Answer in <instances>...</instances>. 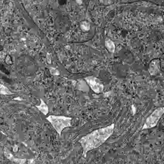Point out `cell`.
I'll return each mask as SVG.
<instances>
[{
    "mask_svg": "<svg viewBox=\"0 0 164 164\" xmlns=\"http://www.w3.org/2000/svg\"><path fill=\"white\" fill-rule=\"evenodd\" d=\"M47 119L50 122L51 125L60 136L64 128L71 126L72 118L70 117H66L65 116L50 115L47 118Z\"/></svg>",
    "mask_w": 164,
    "mask_h": 164,
    "instance_id": "7a4b0ae2",
    "label": "cell"
},
{
    "mask_svg": "<svg viewBox=\"0 0 164 164\" xmlns=\"http://www.w3.org/2000/svg\"><path fill=\"white\" fill-rule=\"evenodd\" d=\"M76 86H77L78 89L82 91H88V85L86 81H80L78 82H77Z\"/></svg>",
    "mask_w": 164,
    "mask_h": 164,
    "instance_id": "ba28073f",
    "label": "cell"
},
{
    "mask_svg": "<svg viewBox=\"0 0 164 164\" xmlns=\"http://www.w3.org/2000/svg\"><path fill=\"white\" fill-rule=\"evenodd\" d=\"M1 94H3V95H8V94H13V93H11L6 87L1 84Z\"/></svg>",
    "mask_w": 164,
    "mask_h": 164,
    "instance_id": "30bf717a",
    "label": "cell"
},
{
    "mask_svg": "<svg viewBox=\"0 0 164 164\" xmlns=\"http://www.w3.org/2000/svg\"><path fill=\"white\" fill-rule=\"evenodd\" d=\"M81 27L82 30H88L89 29V25L87 22H85L82 23V24L81 25Z\"/></svg>",
    "mask_w": 164,
    "mask_h": 164,
    "instance_id": "8fae6325",
    "label": "cell"
},
{
    "mask_svg": "<svg viewBox=\"0 0 164 164\" xmlns=\"http://www.w3.org/2000/svg\"><path fill=\"white\" fill-rule=\"evenodd\" d=\"M40 101H41V103H40V105H37V106H36V107L38 108L39 111L43 113L44 115H46L48 114V111H49L48 106L47 105V104L45 103L43 99H41Z\"/></svg>",
    "mask_w": 164,
    "mask_h": 164,
    "instance_id": "8992f818",
    "label": "cell"
},
{
    "mask_svg": "<svg viewBox=\"0 0 164 164\" xmlns=\"http://www.w3.org/2000/svg\"><path fill=\"white\" fill-rule=\"evenodd\" d=\"M50 73L53 75H59V74H60L59 70H57L56 69L54 68L53 67H50Z\"/></svg>",
    "mask_w": 164,
    "mask_h": 164,
    "instance_id": "7c38bea8",
    "label": "cell"
},
{
    "mask_svg": "<svg viewBox=\"0 0 164 164\" xmlns=\"http://www.w3.org/2000/svg\"><path fill=\"white\" fill-rule=\"evenodd\" d=\"M4 154L8 159H9L10 160H11V161H14V162H16V163H24L25 161H26V159H16L14 156H13V155L11 154V153H10V152H5Z\"/></svg>",
    "mask_w": 164,
    "mask_h": 164,
    "instance_id": "52a82bcc",
    "label": "cell"
},
{
    "mask_svg": "<svg viewBox=\"0 0 164 164\" xmlns=\"http://www.w3.org/2000/svg\"><path fill=\"white\" fill-rule=\"evenodd\" d=\"M159 62L157 60H154L150 63L149 72L151 75H156L159 71Z\"/></svg>",
    "mask_w": 164,
    "mask_h": 164,
    "instance_id": "5b68a950",
    "label": "cell"
},
{
    "mask_svg": "<svg viewBox=\"0 0 164 164\" xmlns=\"http://www.w3.org/2000/svg\"><path fill=\"white\" fill-rule=\"evenodd\" d=\"M164 114V107H160L155 110L147 118L143 125L142 130L151 129L154 128L158 124V122L162 115Z\"/></svg>",
    "mask_w": 164,
    "mask_h": 164,
    "instance_id": "3957f363",
    "label": "cell"
},
{
    "mask_svg": "<svg viewBox=\"0 0 164 164\" xmlns=\"http://www.w3.org/2000/svg\"><path fill=\"white\" fill-rule=\"evenodd\" d=\"M115 124L105 127L99 128L82 137L79 140L82 148V156L86 157L88 152L95 149L104 144L112 135L114 131Z\"/></svg>",
    "mask_w": 164,
    "mask_h": 164,
    "instance_id": "6da1fadb",
    "label": "cell"
},
{
    "mask_svg": "<svg viewBox=\"0 0 164 164\" xmlns=\"http://www.w3.org/2000/svg\"><path fill=\"white\" fill-rule=\"evenodd\" d=\"M85 80L89 87L96 93H101L103 91V84L97 78L93 77V76H89V77L85 78Z\"/></svg>",
    "mask_w": 164,
    "mask_h": 164,
    "instance_id": "277c9868",
    "label": "cell"
},
{
    "mask_svg": "<svg viewBox=\"0 0 164 164\" xmlns=\"http://www.w3.org/2000/svg\"><path fill=\"white\" fill-rule=\"evenodd\" d=\"M105 45L106 48L109 51L112 52V53H114L115 51V44L114 42L112 41L111 40L109 39H106L105 41Z\"/></svg>",
    "mask_w": 164,
    "mask_h": 164,
    "instance_id": "9c48e42d",
    "label": "cell"
}]
</instances>
